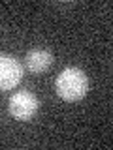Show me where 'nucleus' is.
I'll return each mask as SVG.
<instances>
[{
	"label": "nucleus",
	"instance_id": "f257e3e1",
	"mask_svg": "<svg viewBox=\"0 0 113 150\" xmlns=\"http://www.w3.org/2000/svg\"><path fill=\"white\" fill-rule=\"evenodd\" d=\"M55 88H56V94L62 100L77 101L81 98H85L89 92V77L85 75L83 69L75 68V66H68L56 77Z\"/></svg>",
	"mask_w": 113,
	"mask_h": 150
},
{
	"label": "nucleus",
	"instance_id": "f03ea898",
	"mask_svg": "<svg viewBox=\"0 0 113 150\" xmlns=\"http://www.w3.org/2000/svg\"><path fill=\"white\" fill-rule=\"evenodd\" d=\"M38 107H40V101H38L36 94H32L30 90H19L15 94H11V98L8 101L9 115L21 122L34 118L38 112Z\"/></svg>",
	"mask_w": 113,
	"mask_h": 150
},
{
	"label": "nucleus",
	"instance_id": "7ed1b4c3",
	"mask_svg": "<svg viewBox=\"0 0 113 150\" xmlns=\"http://www.w3.org/2000/svg\"><path fill=\"white\" fill-rule=\"evenodd\" d=\"M23 79V64L15 56L0 53V90H11Z\"/></svg>",
	"mask_w": 113,
	"mask_h": 150
},
{
	"label": "nucleus",
	"instance_id": "20e7f679",
	"mask_svg": "<svg viewBox=\"0 0 113 150\" xmlns=\"http://www.w3.org/2000/svg\"><path fill=\"white\" fill-rule=\"evenodd\" d=\"M53 64V54L47 49H30L25 54V68L30 73H44Z\"/></svg>",
	"mask_w": 113,
	"mask_h": 150
}]
</instances>
